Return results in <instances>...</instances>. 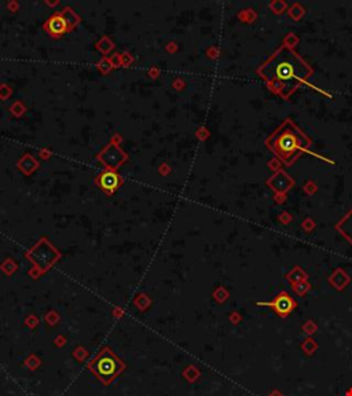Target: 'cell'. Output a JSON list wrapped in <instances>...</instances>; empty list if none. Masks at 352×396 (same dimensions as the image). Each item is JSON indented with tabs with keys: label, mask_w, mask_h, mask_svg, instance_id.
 Listing matches in <instances>:
<instances>
[{
	"label": "cell",
	"mask_w": 352,
	"mask_h": 396,
	"mask_svg": "<svg viewBox=\"0 0 352 396\" xmlns=\"http://www.w3.org/2000/svg\"><path fill=\"white\" fill-rule=\"evenodd\" d=\"M96 184H98V187L102 191H105L108 194H112L113 191L119 189V186L121 184V179L114 172L105 171L96 176Z\"/></svg>",
	"instance_id": "277c9868"
},
{
	"label": "cell",
	"mask_w": 352,
	"mask_h": 396,
	"mask_svg": "<svg viewBox=\"0 0 352 396\" xmlns=\"http://www.w3.org/2000/svg\"><path fill=\"white\" fill-rule=\"evenodd\" d=\"M311 145L312 139L305 135L290 118L283 120V123L266 141V146L287 166L292 165L301 154L305 153Z\"/></svg>",
	"instance_id": "7a4b0ae2"
},
{
	"label": "cell",
	"mask_w": 352,
	"mask_h": 396,
	"mask_svg": "<svg viewBox=\"0 0 352 396\" xmlns=\"http://www.w3.org/2000/svg\"><path fill=\"white\" fill-rule=\"evenodd\" d=\"M281 315H287L294 308V302L287 293H281L274 299V302L269 304Z\"/></svg>",
	"instance_id": "52a82bcc"
},
{
	"label": "cell",
	"mask_w": 352,
	"mask_h": 396,
	"mask_svg": "<svg viewBox=\"0 0 352 396\" xmlns=\"http://www.w3.org/2000/svg\"><path fill=\"white\" fill-rule=\"evenodd\" d=\"M46 30L51 36H61L65 33L66 30L69 29V26L66 24L65 18L62 17V14H55L54 17H51L46 24Z\"/></svg>",
	"instance_id": "8992f818"
},
{
	"label": "cell",
	"mask_w": 352,
	"mask_h": 396,
	"mask_svg": "<svg viewBox=\"0 0 352 396\" xmlns=\"http://www.w3.org/2000/svg\"><path fill=\"white\" fill-rule=\"evenodd\" d=\"M257 75L271 92L280 95L282 99H289L293 92L314 75V69L293 48L282 44L259 66Z\"/></svg>",
	"instance_id": "6da1fadb"
},
{
	"label": "cell",
	"mask_w": 352,
	"mask_h": 396,
	"mask_svg": "<svg viewBox=\"0 0 352 396\" xmlns=\"http://www.w3.org/2000/svg\"><path fill=\"white\" fill-rule=\"evenodd\" d=\"M336 229L340 231L343 236L352 243V208L347 212V215L337 223Z\"/></svg>",
	"instance_id": "ba28073f"
},
{
	"label": "cell",
	"mask_w": 352,
	"mask_h": 396,
	"mask_svg": "<svg viewBox=\"0 0 352 396\" xmlns=\"http://www.w3.org/2000/svg\"><path fill=\"white\" fill-rule=\"evenodd\" d=\"M62 17L65 18L66 24H68V26H69V29L72 28V26H74L76 25V22H77V17H76V14L73 11H70L69 8H66L65 11L62 12Z\"/></svg>",
	"instance_id": "9c48e42d"
},
{
	"label": "cell",
	"mask_w": 352,
	"mask_h": 396,
	"mask_svg": "<svg viewBox=\"0 0 352 396\" xmlns=\"http://www.w3.org/2000/svg\"><path fill=\"white\" fill-rule=\"evenodd\" d=\"M90 367L103 384H110L124 369V365L110 349L103 348L95 359L91 362Z\"/></svg>",
	"instance_id": "3957f363"
},
{
	"label": "cell",
	"mask_w": 352,
	"mask_h": 396,
	"mask_svg": "<svg viewBox=\"0 0 352 396\" xmlns=\"http://www.w3.org/2000/svg\"><path fill=\"white\" fill-rule=\"evenodd\" d=\"M101 160L103 162H106L110 168H116V166H119L123 161L126 160V156L123 154V152H120V149L117 146L110 145L101 156Z\"/></svg>",
	"instance_id": "5b68a950"
}]
</instances>
